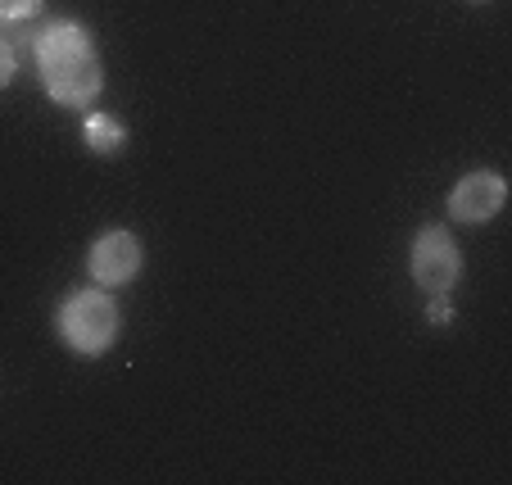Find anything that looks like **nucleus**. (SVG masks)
Segmentation results:
<instances>
[{
    "label": "nucleus",
    "mask_w": 512,
    "mask_h": 485,
    "mask_svg": "<svg viewBox=\"0 0 512 485\" xmlns=\"http://www.w3.org/2000/svg\"><path fill=\"white\" fill-rule=\"evenodd\" d=\"M37 68H41V82H46V96L64 109H91L100 87H105L91 32L78 28V23H46L41 28Z\"/></svg>",
    "instance_id": "1"
},
{
    "label": "nucleus",
    "mask_w": 512,
    "mask_h": 485,
    "mask_svg": "<svg viewBox=\"0 0 512 485\" xmlns=\"http://www.w3.org/2000/svg\"><path fill=\"white\" fill-rule=\"evenodd\" d=\"M476 5H485V0H476Z\"/></svg>",
    "instance_id": "10"
},
{
    "label": "nucleus",
    "mask_w": 512,
    "mask_h": 485,
    "mask_svg": "<svg viewBox=\"0 0 512 485\" xmlns=\"http://www.w3.org/2000/svg\"><path fill=\"white\" fill-rule=\"evenodd\" d=\"M59 336L68 350L96 359L118 340V304L105 291H73L59 304Z\"/></svg>",
    "instance_id": "2"
},
{
    "label": "nucleus",
    "mask_w": 512,
    "mask_h": 485,
    "mask_svg": "<svg viewBox=\"0 0 512 485\" xmlns=\"http://www.w3.org/2000/svg\"><path fill=\"white\" fill-rule=\"evenodd\" d=\"M127 141L123 123H114L109 114H87V146L96 150V155H118Z\"/></svg>",
    "instance_id": "7"
},
{
    "label": "nucleus",
    "mask_w": 512,
    "mask_h": 485,
    "mask_svg": "<svg viewBox=\"0 0 512 485\" xmlns=\"http://www.w3.org/2000/svg\"><path fill=\"white\" fill-rule=\"evenodd\" d=\"M5 5H10V0H0V14H5Z\"/></svg>",
    "instance_id": "9"
},
{
    "label": "nucleus",
    "mask_w": 512,
    "mask_h": 485,
    "mask_svg": "<svg viewBox=\"0 0 512 485\" xmlns=\"http://www.w3.org/2000/svg\"><path fill=\"white\" fill-rule=\"evenodd\" d=\"M503 200H508V182L499 173H490V168H481V173L458 177V186L449 191V218H458V223H490L503 209Z\"/></svg>",
    "instance_id": "4"
},
{
    "label": "nucleus",
    "mask_w": 512,
    "mask_h": 485,
    "mask_svg": "<svg viewBox=\"0 0 512 485\" xmlns=\"http://www.w3.org/2000/svg\"><path fill=\"white\" fill-rule=\"evenodd\" d=\"M14 68H19V55H14V41L0 32V91L14 82Z\"/></svg>",
    "instance_id": "8"
},
{
    "label": "nucleus",
    "mask_w": 512,
    "mask_h": 485,
    "mask_svg": "<svg viewBox=\"0 0 512 485\" xmlns=\"http://www.w3.org/2000/svg\"><path fill=\"white\" fill-rule=\"evenodd\" d=\"M41 10L46 0H10L0 14V32L10 41H37L41 37Z\"/></svg>",
    "instance_id": "6"
},
{
    "label": "nucleus",
    "mask_w": 512,
    "mask_h": 485,
    "mask_svg": "<svg viewBox=\"0 0 512 485\" xmlns=\"http://www.w3.org/2000/svg\"><path fill=\"white\" fill-rule=\"evenodd\" d=\"M458 268H463L458 245L440 223L422 227V232L413 236V282L422 286L426 295H449L454 291Z\"/></svg>",
    "instance_id": "3"
},
{
    "label": "nucleus",
    "mask_w": 512,
    "mask_h": 485,
    "mask_svg": "<svg viewBox=\"0 0 512 485\" xmlns=\"http://www.w3.org/2000/svg\"><path fill=\"white\" fill-rule=\"evenodd\" d=\"M141 241L132 232H105L87 254V268L100 286H127L141 272Z\"/></svg>",
    "instance_id": "5"
}]
</instances>
